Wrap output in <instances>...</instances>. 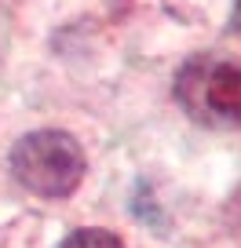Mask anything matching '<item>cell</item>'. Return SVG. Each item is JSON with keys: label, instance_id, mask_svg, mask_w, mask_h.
I'll use <instances>...</instances> for the list:
<instances>
[{"label": "cell", "instance_id": "1", "mask_svg": "<svg viewBox=\"0 0 241 248\" xmlns=\"http://www.w3.org/2000/svg\"><path fill=\"white\" fill-rule=\"evenodd\" d=\"M176 102L209 128H241V62L190 55L176 73Z\"/></svg>", "mask_w": 241, "mask_h": 248}, {"label": "cell", "instance_id": "3", "mask_svg": "<svg viewBox=\"0 0 241 248\" xmlns=\"http://www.w3.org/2000/svg\"><path fill=\"white\" fill-rule=\"evenodd\" d=\"M59 248H125V245H121V237H117L113 230H102V226H84V230H73Z\"/></svg>", "mask_w": 241, "mask_h": 248}, {"label": "cell", "instance_id": "4", "mask_svg": "<svg viewBox=\"0 0 241 248\" xmlns=\"http://www.w3.org/2000/svg\"><path fill=\"white\" fill-rule=\"evenodd\" d=\"M230 30L241 33V0H234V11H230Z\"/></svg>", "mask_w": 241, "mask_h": 248}, {"label": "cell", "instance_id": "2", "mask_svg": "<svg viewBox=\"0 0 241 248\" xmlns=\"http://www.w3.org/2000/svg\"><path fill=\"white\" fill-rule=\"evenodd\" d=\"M11 175L37 197H70L84 179V150L73 135L55 128L30 132L11 150Z\"/></svg>", "mask_w": 241, "mask_h": 248}]
</instances>
